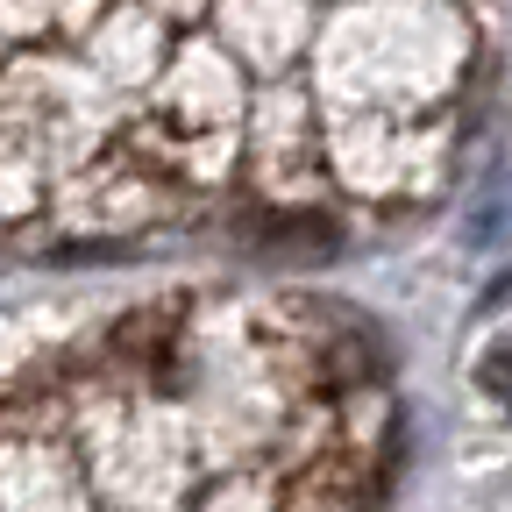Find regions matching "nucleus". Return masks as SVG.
<instances>
[{"instance_id":"obj_1","label":"nucleus","mask_w":512,"mask_h":512,"mask_svg":"<svg viewBox=\"0 0 512 512\" xmlns=\"http://www.w3.org/2000/svg\"><path fill=\"white\" fill-rule=\"evenodd\" d=\"M477 384H484L498 406H512V342H498V349L477 363Z\"/></svg>"}]
</instances>
